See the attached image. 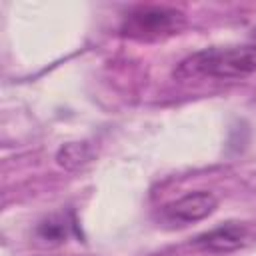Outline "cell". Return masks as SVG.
Returning a JSON list of instances; mask_svg holds the SVG:
<instances>
[{
  "label": "cell",
  "mask_w": 256,
  "mask_h": 256,
  "mask_svg": "<svg viewBox=\"0 0 256 256\" xmlns=\"http://www.w3.org/2000/svg\"><path fill=\"white\" fill-rule=\"evenodd\" d=\"M256 72V44L250 46H212L186 56L174 70L178 80L216 78L236 80Z\"/></svg>",
  "instance_id": "1"
},
{
  "label": "cell",
  "mask_w": 256,
  "mask_h": 256,
  "mask_svg": "<svg viewBox=\"0 0 256 256\" xmlns=\"http://www.w3.org/2000/svg\"><path fill=\"white\" fill-rule=\"evenodd\" d=\"M186 24L184 12L170 6H136L122 18L120 32L132 40H158L176 34Z\"/></svg>",
  "instance_id": "2"
},
{
  "label": "cell",
  "mask_w": 256,
  "mask_h": 256,
  "mask_svg": "<svg viewBox=\"0 0 256 256\" xmlns=\"http://www.w3.org/2000/svg\"><path fill=\"white\" fill-rule=\"evenodd\" d=\"M218 208V198L208 190H196L188 192L174 202L164 206V216L170 222L176 224H192L198 220H204Z\"/></svg>",
  "instance_id": "3"
},
{
  "label": "cell",
  "mask_w": 256,
  "mask_h": 256,
  "mask_svg": "<svg viewBox=\"0 0 256 256\" xmlns=\"http://www.w3.org/2000/svg\"><path fill=\"white\" fill-rule=\"evenodd\" d=\"M250 240V230L240 222H226L194 238V244L208 252H234Z\"/></svg>",
  "instance_id": "4"
},
{
  "label": "cell",
  "mask_w": 256,
  "mask_h": 256,
  "mask_svg": "<svg viewBox=\"0 0 256 256\" xmlns=\"http://www.w3.org/2000/svg\"><path fill=\"white\" fill-rule=\"evenodd\" d=\"M92 156V150L86 142H70V144H64L58 154H56V160L62 168H68V170H74L82 164H86Z\"/></svg>",
  "instance_id": "5"
},
{
  "label": "cell",
  "mask_w": 256,
  "mask_h": 256,
  "mask_svg": "<svg viewBox=\"0 0 256 256\" xmlns=\"http://www.w3.org/2000/svg\"><path fill=\"white\" fill-rule=\"evenodd\" d=\"M68 234V224L62 216H50L38 226V236L44 242H62Z\"/></svg>",
  "instance_id": "6"
},
{
  "label": "cell",
  "mask_w": 256,
  "mask_h": 256,
  "mask_svg": "<svg viewBox=\"0 0 256 256\" xmlns=\"http://www.w3.org/2000/svg\"><path fill=\"white\" fill-rule=\"evenodd\" d=\"M252 38H254V42H256V30H254V34H252Z\"/></svg>",
  "instance_id": "7"
}]
</instances>
